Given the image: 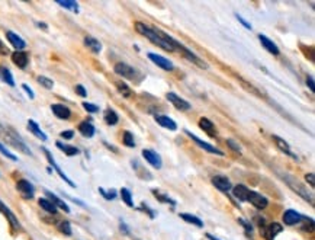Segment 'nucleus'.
<instances>
[{
  "label": "nucleus",
  "mask_w": 315,
  "mask_h": 240,
  "mask_svg": "<svg viewBox=\"0 0 315 240\" xmlns=\"http://www.w3.org/2000/svg\"><path fill=\"white\" fill-rule=\"evenodd\" d=\"M99 192L105 197L106 200H115L116 198V192L112 189V191H105L103 188H99Z\"/></svg>",
  "instance_id": "obj_43"
},
{
  "label": "nucleus",
  "mask_w": 315,
  "mask_h": 240,
  "mask_svg": "<svg viewBox=\"0 0 315 240\" xmlns=\"http://www.w3.org/2000/svg\"><path fill=\"white\" fill-rule=\"evenodd\" d=\"M143 157L145 159V162H148V163L151 164L153 167H155V169H160V167H162L163 162L160 154L155 153L151 149H144Z\"/></svg>",
  "instance_id": "obj_10"
},
{
  "label": "nucleus",
  "mask_w": 315,
  "mask_h": 240,
  "mask_svg": "<svg viewBox=\"0 0 315 240\" xmlns=\"http://www.w3.org/2000/svg\"><path fill=\"white\" fill-rule=\"evenodd\" d=\"M154 194H155V197H157V200L159 201H162V202H167V204H172V205H174L176 202L173 201V200H170L169 197H166V195H162L160 192H157V191H153Z\"/></svg>",
  "instance_id": "obj_45"
},
{
  "label": "nucleus",
  "mask_w": 315,
  "mask_h": 240,
  "mask_svg": "<svg viewBox=\"0 0 315 240\" xmlns=\"http://www.w3.org/2000/svg\"><path fill=\"white\" fill-rule=\"evenodd\" d=\"M85 45H86L92 53H95V54L100 53V50H102V44L96 38H93V37H86V38H85Z\"/></svg>",
  "instance_id": "obj_28"
},
{
  "label": "nucleus",
  "mask_w": 315,
  "mask_h": 240,
  "mask_svg": "<svg viewBox=\"0 0 315 240\" xmlns=\"http://www.w3.org/2000/svg\"><path fill=\"white\" fill-rule=\"evenodd\" d=\"M301 220H302V215L299 212H296L295 210H287L283 214V221H285L286 226H294V224L299 223Z\"/></svg>",
  "instance_id": "obj_21"
},
{
  "label": "nucleus",
  "mask_w": 315,
  "mask_h": 240,
  "mask_svg": "<svg viewBox=\"0 0 315 240\" xmlns=\"http://www.w3.org/2000/svg\"><path fill=\"white\" fill-rule=\"evenodd\" d=\"M272 138H273V141L276 143V146L279 147V150L280 152H283V153H286L287 156H291V157H294V159H296V156L292 152H291V147H289V144L282 138V137H279V135H272Z\"/></svg>",
  "instance_id": "obj_23"
},
{
  "label": "nucleus",
  "mask_w": 315,
  "mask_h": 240,
  "mask_svg": "<svg viewBox=\"0 0 315 240\" xmlns=\"http://www.w3.org/2000/svg\"><path fill=\"white\" fill-rule=\"evenodd\" d=\"M180 51L185 54V57L188 58L189 61H192V63H195L196 66H199V67H202V68H208V64H206V63H203V61H202L201 58L198 57L196 54H193L189 48H186L185 45H181Z\"/></svg>",
  "instance_id": "obj_19"
},
{
  "label": "nucleus",
  "mask_w": 315,
  "mask_h": 240,
  "mask_svg": "<svg viewBox=\"0 0 315 240\" xmlns=\"http://www.w3.org/2000/svg\"><path fill=\"white\" fill-rule=\"evenodd\" d=\"M148 58L153 61L155 66H159V67L163 68V70H166V71H172V70H174V66H173L172 61L167 60L166 57H163V56L154 54V53H148Z\"/></svg>",
  "instance_id": "obj_7"
},
{
  "label": "nucleus",
  "mask_w": 315,
  "mask_h": 240,
  "mask_svg": "<svg viewBox=\"0 0 315 240\" xmlns=\"http://www.w3.org/2000/svg\"><path fill=\"white\" fill-rule=\"evenodd\" d=\"M12 61H13V64H16L19 68H27L29 61L28 54L23 53V51H15L12 54Z\"/></svg>",
  "instance_id": "obj_18"
},
{
  "label": "nucleus",
  "mask_w": 315,
  "mask_h": 240,
  "mask_svg": "<svg viewBox=\"0 0 315 240\" xmlns=\"http://www.w3.org/2000/svg\"><path fill=\"white\" fill-rule=\"evenodd\" d=\"M57 5H60L61 8H66L67 10H70V12H74V13H77L78 12V3L77 2H74V0H58Z\"/></svg>",
  "instance_id": "obj_34"
},
{
  "label": "nucleus",
  "mask_w": 315,
  "mask_h": 240,
  "mask_svg": "<svg viewBox=\"0 0 315 240\" xmlns=\"http://www.w3.org/2000/svg\"><path fill=\"white\" fill-rule=\"evenodd\" d=\"M0 211L3 212L5 215H6V219H8V221L10 223V226H12V229H15V230H19L20 229V224L19 221H18V219H16V215L13 214V212L10 211L9 208L3 204V202L0 201Z\"/></svg>",
  "instance_id": "obj_15"
},
{
  "label": "nucleus",
  "mask_w": 315,
  "mask_h": 240,
  "mask_svg": "<svg viewBox=\"0 0 315 240\" xmlns=\"http://www.w3.org/2000/svg\"><path fill=\"white\" fill-rule=\"evenodd\" d=\"M83 108L86 109L87 112H90V114H96V112L99 111V106L93 105V104H90V102H83Z\"/></svg>",
  "instance_id": "obj_44"
},
{
  "label": "nucleus",
  "mask_w": 315,
  "mask_h": 240,
  "mask_svg": "<svg viewBox=\"0 0 315 240\" xmlns=\"http://www.w3.org/2000/svg\"><path fill=\"white\" fill-rule=\"evenodd\" d=\"M38 83L41 85V86H44L45 89H52V86H54V82L51 80V79H48V77L45 76H38Z\"/></svg>",
  "instance_id": "obj_40"
},
{
  "label": "nucleus",
  "mask_w": 315,
  "mask_h": 240,
  "mask_svg": "<svg viewBox=\"0 0 315 240\" xmlns=\"http://www.w3.org/2000/svg\"><path fill=\"white\" fill-rule=\"evenodd\" d=\"M22 87H23V90H25V92L28 93V96H29V98H31V99H34V98H35V95H34V92H32V89H31V87H29L28 85H22Z\"/></svg>",
  "instance_id": "obj_51"
},
{
  "label": "nucleus",
  "mask_w": 315,
  "mask_h": 240,
  "mask_svg": "<svg viewBox=\"0 0 315 240\" xmlns=\"http://www.w3.org/2000/svg\"><path fill=\"white\" fill-rule=\"evenodd\" d=\"M42 152H44V154L47 156V159H48V162H49V164H51V166H52V167L56 169V172H57L58 175H60V178H61V179H63L64 182H67L68 185H70V186H73V188H76V183L73 182L71 179H68L67 175H66V173H64V172H63V171H61V167H60V166H58V164H57V162L54 160V157H52V154L49 153V152H48L47 149H42Z\"/></svg>",
  "instance_id": "obj_8"
},
{
  "label": "nucleus",
  "mask_w": 315,
  "mask_h": 240,
  "mask_svg": "<svg viewBox=\"0 0 315 240\" xmlns=\"http://www.w3.org/2000/svg\"><path fill=\"white\" fill-rule=\"evenodd\" d=\"M258 41L261 42V45L268 50L270 54H273V56H279L280 54V51H279V48H277V45L272 41V39H269L266 35H263V34H258Z\"/></svg>",
  "instance_id": "obj_16"
},
{
  "label": "nucleus",
  "mask_w": 315,
  "mask_h": 240,
  "mask_svg": "<svg viewBox=\"0 0 315 240\" xmlns=\"http://www.w3.org/2000/svg\"><path fill=\"white\" fill-rule=\"evenodd\" d=\"M154 119H155L157 124L160 125V127H163V128H166V130H170V131H176V130H177L176 123L167 115H155L154 116Z\"/></svg>",
  "instance_id": "obj_17"
},
{
  "label": "nucleus",
  "mask_w": 315,
  "mask_h": 240,
  "mask_svg": "<svg viewBox=\"0 0 315 240\" xmlns=\"http://www.w3.org/2000/svg\"><path fill=\"white\" fill-rule=\"evenodd\" d=\"M122 141L126 147H135V140H134V134L129 133V131H125L124 135H122Z\"/></svg>",
  "instance_id": "obj_38"
},
{
  "label": "nucleus",
  "mask_w": 315,
  "mask_h": 240,
  "mask_svg": "<svg viewBox=\"0 0 315 240\" xmlns=\"http://www.w3.org/2000/svg\"><path fill=\"white\" fill-rule=\"evenodd\" d=\"M58 230L61 231L63 234H66V236H71V226H70V223L67 220L61 221L58 224Z\"/></svg>",
  "instance_id": "obj_39"
},
{
  "label": "nucleus",
  "mask_w": 315,
  "mask_h": 240,
  "mask_svg": "<svg viewBox=\"0 0 315 240\" xmlns=\"http://www.w3.org/2000/svg\"><path fill=\"white\" fill-rule=\"evenodd\" d=\"M76 93L78 96H82V98H86L87 96V90L85 89V86H82V85H77L76 86Z\"/></svg>",
  "instance_id": "obj_48"
},
{
  "label": "nucleus",
  "mask_w": 315,
  "mask_h": 240,
  "mask_svg": "<svg viewBox=\"0 0 315 240\" xmlns=\"http://www.w3.org/2000/svg\"><path fill=\"white\" fill-rule=\"evenodd\" d=\"M283 179L286 181V183L294 189V191L298 194V195H301L305 201H308L311 205H314V197H312V194L311 192L306 191V188L302 185V183L299 182L298 179H295V178H292V176H289V175H285L283 176Z\"/></svg>",
  "instance_id": "obj_3"
},
{
  "label": "nucleus",
  "mask_w": 315,
  "mask_h": 240,
  "mask_svg": "<svg viewBox=\"0 0 315 240\" xmlns=\"http://www.w3.org/2000/svg\"><path fill=\"white\" fill-rule=\"evenodd\" d=\"M16 189L22 194L23 198H27V200L34 198L35 189H34L32 183L29 182V181H27V179H20V181H18V182H16Z\"/></svg>",
  "instance_id": "obj_11"
},
{
  "label": "nucleus",
  "mask_w": 315,
  "mask_h": 240,
  "mask_svg": "<svg viewBox=\"0 0 315 240\" xmlns=\"http://www.w3.org/2000/svg\"><path fill=\"white\" fill-rule=\"evenodd\" d=\"M56 146H57L60 150H63L67 156H77V154H80V150H78L77 147H74V146H67V144L60 143V141H57Z\"/></svg>",
  "instance_id": "obj_33"
},
{
  "label": "nucleus",
  "mask_w": 315,
  "mask_h": 240,
  "mask_svg": "<svg viewBox=\"0 0 315 240\" xmlns=\"http://www.w3.org/2000/svg\"><path fill=\"white\" fill-rule=\"evenodd\" d=\"M119 121V116L114 109H106L105 111V123L108 125H116Z\"/></svg>",
  "instance_id": "obj_35"
},
{
  "label": "nucleus",
  "mask_w": 315,
  "mask_h": 240,
  "mask_svg": "<svg viewBox=\"0 0 315 240\" xmlns=\"http://www.w3.org/2000/svg\"><path fill=\"white\" fill-rule=\"evenodd\" d=\"M199 127H201L202 131H205V133L208 135H211V137H215V135H217L215 125L212 124L208 118H201V119H199Z\"/></svg>",
  "instance_id": "obj_25"
},
{
  "label": "nucleus",
  "mask_w": 315,
  "mask_h": 240,
  "mask_svg": "<svg viewBox=\"0 0 315 240\" xmlns=\"http://www.w3.org/2000/svg\"><path fill=\"white\" fill-rule=\"evenodd\" d=\"M306 86L309 87V90H311V92H314V90H315V86H314V77H312V76H308V77H306Z\"/></svg>",
  "instance_id": "obj_50"
},
{
  "label": "nucleus",
  "mask_w": 315,
  "mask_h": 240,
  "mask_svg": "<svg viewBox=\"0 0 315 240\" xmlns=\"http://www.w3.org/2000/svg\"><path fill=\"white\" fill-rule=\"evenodd\" d=\"M6 38H8V41L10 42V45H13V48H16V51H22L23 48L27 47V42L20 38L18 34H15V32H12V31L6 32Z\"/></svg>",
  "instance_id": "obj_14"
},
{
  "label": "nucleus",
  "mask_w": 315,
  "mask_h": 240,
  "mask_svg": "<svg viewBox=\"0 0 315 240\" xmlns=\"http://www.w3.org/2000/svg\"><path fill=\"white\" fill-rule=\"evenodd\" d=\"M78 131H80V134L83 135V137L90 138V137L95 135V127H93V124H90L89 121H83V123L78 124Z\"/></svg>",
  "instance_id": "obj_26"
},
{
  "label": "nucleus",
  "mask_w": 315,
  "mask_h": 240,
  "mask_svg": "<svg viewBox=\"0 0 315 240\" xmlns=\"http://www.w3.org/2000/svg\"><path fill=\"white\" fill-rule=\"evenodd\" d=\"M121 198H122V201L128 205V207H134V200H133V194H131V191L129 189H126V188H122L121 189Z\"/></svg>",
  "instance_id": "obj_37"
},
{
  "label": "nucleus",
  "mask_w": 315,
  "mask_h": 240,
  "mask_svg": "<svg viewBox=\"0 0 315 240\" xmlns=\"http://www.w3.org/2000/svg\"><path fill=\"white\" fill-rule=\"evenodd\" d=\"M115 85H116V89H118V92L121 93L122 96H125V98H129V96L133 95V90H131V87L128 86L125 82H122V80H116L115 82Z\"/></svg>",
  "instance_id": "obj_31"
},
{
  "label": "nucleus",
  "mask_w": 315,
  "mask_h": 240,
  "mask_svg": "<svg viewBox=\"0 0 315 240\" xmlns=\"http://www.w3.org/2000/svg\"><path fill=\"white\" fill-rule=\"evenodd\" d=\"M135 29L138 31V34H141L143 37L148 38L151 42H153V44H155V45H159L160 48H163L164 51H169V53L176 51L172 45H169L167 42H164V41H163V39L157 35L155 29L150 28L148 25H145V23H143V22H137V23H135Z\"/></svg>",
  "instance_id": "obj_2"
},
{
  "label": "nucleus",
  "mask_w": 315,
  "mask_h": 240,
  "mask_svg": "<svg viewBox=\"0 0 315 240\" xmlns=\"http://www.w3.org/2000/svg\"><path fill=\"white\" fill-rule=\"evenodd\" d=\"M51 111L54 112V115L60 118V119H68L71 115V111L68 109L67 106L61 105V104H54L51 105Z\"/></svg>",
  "instance_id": "obj_20"
},
{
  "label": "nucleus",
  "mask_w": 315,
  "mask_h": 240,
  "mask_svg": "<svg viewBox=\"0 0 315 240\" xmlns=\"http://www.w3.org/2000/svg\"><path fill=\"white\" fill-rule=\"evenodd\" d=\"M0 153L3 154V156H6L8 159H10V160H13V162H16V160H18V157H16L13 153H10L9 150H8V149H6V147H5L2 143H0Z\"/></svg>",
  "instance_id": "obj_42"
},
{
  "label": "nucleus",
  "mask_w": 315,
  "mask_h": 240,
  "mask_svg": "<svg viewBox=\"0 0 315 240\" xmlns=\"http://www.w3.org/2000/svg\"><path fill=\"white\" fill-rule=\"evenodd\" d=\"M166 98H167V101H169L176 109H179V111H189L192 108V105L188 101H185L183 98L177 96L176 93H173V92H169V93L166 95Z\"/></svg>",
  "instance_id": "obj_4"
},
{
  "label": "nucleus",
  "mask_w": 315,
  "mask_h": 240,
  "mask_svg": "<svg viewBox=\"0 0 315 240\" xmlns=\"http://www.w3.org/2000/svg\"><path fill=\"white\" fill-rule=\"evenodd\" d=\"M0 54H3V56H8L9 54V50L6 48V45L0 41Z\"/></svg>",
  "instance_id": "obj_52"
},
{
  "label": "nucleus",
  "mask_w": 315,
  "mask_h": 240,
  "mask_svg": "<svg viewBox=\"0 0 315 240\" xmlns=\"http://www.w3.org/2000/svg\"><path fill=\"white\" fill-rule=\"evenodd\" d=\"M248 192H250V189H248L246 185H235L234 188H232V195L239 200V201H247V197H248Z\"/></svg>",
  "instance_id": "obj_22"
},
{
  "label": "nucleus",
  "mask_w": 315,
  "mask_h": 240,
  "mask_svg": "<svg viewBox=\"0 0 315 240\" xmlns=\"http://www.w3.org/2000/svg\"><path fill=\"white\" fill-rule=\"evenodd\" d=\"M212 185L217 189H220L221 192H229L232 189V185H231L227 176H214L212 178Z\"/></svg>",
  "instance_id": "obj_13"
},
{
  "label": "nucleus",
  "mask_w": 315,
  "mask_h": 240,
  "mask_svg": "<svg viewBox=\"0 0 315 240\" xmlns=\"http://www.w3.org/2000/svg\"><path fill=\"white\" fill-rule=\"evenodd\" d=\"M45 194H47L48 200L52 202V204H54V205H56L57 208H61L63 211H66V212H70V208H68V205L66 204V202L63 201L61 198H58L57 195H54L52 192H49V191H47Z\"/></svg>",
  "instance_id": "obj_27"
},
{
  "label": "nucleus",
  "mask_w": 315,
  "mask_h": 240,
  "mask_svg": "<svg viewBox=\"0 0 315 240\" xmlns=\"http://www.w3.org/2000/svg\"><path fill=\"white\" fill-rule=\"evenodd\" d=\"M0 79L8 83L9 86H15V80H13V76L10 73V70L8 67H0Z\"/></svg>",
  "instance_id": "obj_32"
},
{
  "label": "nucleus",
  "mask_w": 315,
  "mask_h": 240,
  "mask_svg": "<svg viewBox=\"0 0 315 240\" xmlns=\"http://www.w3.org/2000/svg\"><path fill=\"white\" fill-rule=\"evenodd\" d=\"M235 18H237V20H239L240 23H241V25H243V27H244V28H246V29H250V31L253 29V27H251V25L248 23L247 20H246V19H244V18H243V16H241V15H239V13H235Z\"/></svg>",
  "instance_id": "obj_46"
},
{
  "label": "nucleus",
  "mask_w": 315,
  "mask_h": 240,
  "mask_svg": "<svg viewBox=\"0 0 315 240\" xmlns=\"http://www.w3.org/2000/svg\"><path fill=\"white\" fill-rule=\"evenodd\" d=\"M60 135H61V138H64V140H71V138L74 137V131H71V130H68V131H63Z\"/></svg>",
  "instance_id": "obj_49"
},
{
  "label": "nucleus",
  "mask_w": 315,
  "mask_h": 240,
  "mask_svg": "<svg viewBox=\"0 0 315 240\" xmlns=\"http://www.w3.org/2000/svg\"><path fill=\"white\" fill-rule=\"evenodd\" d=\"M239 82L241 83V85H243V87H244V89H247L248 92L254 93L256 96H260V98H261V96H265V93H263V92H261L260 89H257V87L254 86V85H251V83H247V82H246L244 79L239 77Z\"/></svg>",
  "instance_id": "obj_36"
},
{
  "label": "nucleus",
  "mask_w": 315,
  "mask_h": 240,
  "mask_svg": "<svg viewBox=\"0 0 315 240\" xmlns=\"http://www.w3.org/2000/svg\"><path fill=\"white\" fill-rule=\"evenodd\" d=\"M38 204L44 211L49 212V214H56V212H57V207L49 201L48 198H39Z\"/></svg>",
  "instance_id": "obj_30"
},
{
  "label": "nucleus",
  "mask_w": 315,
  "mask_h": 240,
  "mask_svg": "<svg viewBox=\"0 0 315 240\" xmlns=\"http://www.w3.org/2000/svg\"><path fill=\"white\" fill-rule=\"evenodd\" d=\"M28 130L32 133L34 135H37L39 140H42V141H47V134L39 128V125L34 121V119H29L28 121Z\"/></svg>",
  "instance_id": "obj_24"
},
{
  "label": "nucleus",
  "mask_w": 315,
  "mask_h": 240,
  "mask_svg": "<svg viewBox=\"0 0 315 240\" xmlns=\"http://www.w3.org/2000/svg\"><path fill=\"white\" fill-rule=\"evenodd\" d=\"M141 210H143V211H147L148 212V215H150V217H151V219H153L154 217V212L153 211H150V208H148V207H147V205H145V207H141Z\"/></svg>",
  "instance_id": "obj_53"
},
{
  "label": "nucleus",
  "mask_w": 315,
  "mask_h": 240,
  "mask_svg": "<svg viewBox=\"0 0 315 240\" xmlns=\"http://www.w3.org/2000/svg\"><path fill=\"white\" fill-rule=\"evenodd\" d=\"M247 201H250V204H251V205H254V207L258 208V210H265V208L269 205L268 198H266V197H263L261 194H258V192H254V191L248 192Z\"/></svg>",
  "instance_id": "obj_6"
},
{
  "label": "nucleus",
  "mask_w": 315,
  "mask_h": 240,
  "mask_svg": "<svg viewBox=\"0 0 315 240\" xmlns=\"http://www.w3.org/2000/svg\"><path fill=\"white\" fill-rule=\"evenodd\" d=\"M115 73L118 75V76L124 77V79H134L135 77V68L131 67L129 64H126V63H116L115 64Z\"/></svg>",
  "instance_id": "obj_9"
},
{
  "label": "nucleus",
  "mask_w": 315,
  "mask_h": 240,
  "mask_svg": "<svg viewBox=\"0 0 315 240\" xmlns=\"http://www.w3.org/2000/svg\"><path fill=\"white\" fill-rule=\"evenodd\" d=\"M185 133H186V134L189 135V137H191L192 140H193L195 143L198 144V146H199L201 149H203L205 152H208V153H212V154H218V156H224V153L221 152L220 149H217V147H214L212 144L206 143V141H203V140H201V138H199L198 135L192 134L191 131H188V130H186Z\"/></svg>",
  "instance_id": "obj_5"
},
{
  "label": "nucleus",
  "mask_w": 315,
  "mask_h": 240,
  "mask_svg": "<svg viewBox=\"0 0 315 240\" xmlns=\"http://www.w3.org/2000/svg\"><path fill=\"white\" fill-rule=\"evenodd\" d=\"M180 219L186 221V223H189V224H193V226L199 227V229L203 227V221L201 219H198L196 215H192V214H188V212H181Z\"/></svg>",
  "instance_id": "obj_29"
},
{
  "label": "nucleus",
  "mask_w": 315,
  "mask_h": 240,
  "mask_svg": "<svg viewBox=\"0 0 315 240\" xmlns=\"http://www.w3.org/2000/svg\"><path fill=\"white\" fill-rule=\"evenodd\" d=\"M0 137H2L6 143L10 144L12 147H15V149L20 150L22 153L32 156L31 150H29V147L27 146V144L23 143V141H22L20 135L18 134L15 130H12V128H9V127H3V125H0Z\"/></svg>",
  "instance_id": "obj_1"
},
{
  "label": "nucleus",
  "mask_w": 315,
  "mask_h": 240,
  "mask_svg": "<svg viewBox=\"0 0 315 240\" xmlns=\"http://www.w3.org/2000/svg\"><path fill=\"white\" fill-rule=\"evenodd\" d=\"M206 237H208L209 240H220V239H217L215 236H212V234H206Z\"/></svg>",
  "instance_id": "obj_54"
},
{
  "label": "nucleus",
  "mask_w": 315,
  "mask_h": 240,
  "mask_svg": "<svg viewBox=\"0 0 315 240\" xmlns=\"http://www.w3.org/2000/svg\"><path fill=\"white\" fill-rule=\"evenodd\" d=\"M305 179H306V182H308V185H309L311 188H314V186H315V175H314V173H312V172L306 173Z\"/></svg>",
  "instance_id": "obj_47"
},
{
  "label": "nucleus",
  "mask_w": 315,
  "mask_h": 240,
  "mask_svg": "<svg viewBox=\"0 0 315 240\" xmlns=\"http://www.w3.org/2000/svg\"><path fill=\"white\" fill-rule=\"evenodd\" d=\"M227 146H228L232 152H235V153H239V154L241 153V146H240L235 140H232V138H227Z\"/></svg>",
  "instance_id": "obj_41"
},
{
  "label": "nucleus",
  "mask_w": 315,
  "mask_h": 240,
  "mask_svg": "<svg viewBox=\"0 0 315 240\" xmlns=\"http://www.w3.org/2000/svg\"><path fill=\"white\" fill-rule=\"evenodd\" d=\"M282 230L283 229H282V226L279 223H272V224H269V226L261 229V234H263V237L266 240H275L277 234L282 233Z\"/></svg>",
  "instance_id": "obj_12"
}]
</instances>
